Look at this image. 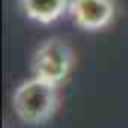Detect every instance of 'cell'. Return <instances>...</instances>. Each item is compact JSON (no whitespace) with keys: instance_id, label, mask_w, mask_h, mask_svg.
<instances>
[{"instance_id":"obj_1","label":"cell","mask_w":128,"mask_h":128,"mask_svg":"<svg viewBox=\"0 0 128 128\" xmlns=\"http://www.w3.org/2000/svg\"><path fill=\"white\" fill-rule=\"evenodd\" d=\"M16 116L26 124H42L58 108V86L36 76L24 80L12 94Z\"/></svg>"},{"instance_id":"obj_2","label":"cell","mask_w":128,"mask_h":128,"mask_svg":"<svg viewBox=\"0 0 128 128\" xmlns=\"http://www.w3.org/2000/svg\"><path fill=\"white\" fill-rule=\"evenodd\" d=\"M72 66H74V52L70 44L60 38L44 40L32 56V76L52 82L56 86L68 78Z\"/></svg>"},{"instance_id":"obj_3","label":"cell","mask_w":128,"mask_h":128,"mask_svg":"<svg viewBox=\"0 0 128 128\" xmlns=\"http://www.w3.org/2000/svg\"><path fill=\"white\" fill-rule=\"evenodd\" d=\"M68 14L78 28L96 32L112 24L116 16V0H70Z\"/></svg>"},{"instance_id":"obj_4","label":"cell","mask_w":128,"mask_h":128,"mask_svg":"<svg viewBox=\"0 0 128 128\" xmlns=\"http://www.w3.org/2000/svg\"><path fill=\"white\" fill-rule=\"evenodd\" d=\"M18 2L22 12L38 24H52L70 10V0H18Z\"/></svg>"}]
</instances>
